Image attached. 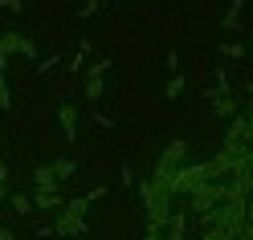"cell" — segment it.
<instances>
[{"instance_id": "obj_1", "label": "cell", "mask_w": 253, "mask_h": 240, "mask_svg": "<svg viewBox=\"0 0 253 240\" xmlns=\"http://www.w3.org/2000/svg\"><path fill=\"white\" fill-rule=\"evenodd\" d=\"M21 45H25V37H21V33H12V29L0 37V69L8 66V53H21Z\"/></svg>"}, {"instance_id": "obj_2", "label": "cell", "mask_w": 253, "mask_h": 240, "mask_svg": "<svg viewBox=\"0 0 253 240\" xmlns=\"http://www.w3.org/2000/svg\"><path fill=\"white\" fill-rule=\"evenodd\" d=\"M57 118H61V126H66V138H74V122H78V110L66 102V106L57 110Z\"/></svg>"}, {"instance_id": "obj_3", "label": "cell", "mask_w": 253, "mask_h": 240, "mask_svg": "<svg viewBox=\"0 0 253 240\" xmlns=\"http://www.w3.org/2000/svg\"><path fill=\"white\" fill-rule=\"evenodd\" d=\"M33 179H37V187H41V191H53V179H57V175H53V167H37Z\"/></svg>"}, {"instance_id": "obj_4", "label": "cell", "mask_w": 253, "mask_h": 240, "mask_svg": "<svg viewBox=\"0 0 253 240\" xmlns=\"http://www.w3.org/2000/svg\"><path fill=\"white\" fill-rule=\"evenodd\" d=\"M241 122H245V142H249V147H253V102H249V114H245Z\"/></svg>"}, {"instance_id": "obj_5", "label": "cell", "mask_w": 253, "mask_h": 240, "mask_svg": "<svg viewBox=\"0 0 253 240\" xmlns=\"http://www.w3.org/2000/svg\"><path fill=\"white\" fill-rule=\"evenodd\" d=\"M0 106H8V86L0 82Z\"/></svg>"}]
</instances>
